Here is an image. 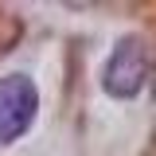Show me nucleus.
Wrapping results in <instances>:
<instances>
[{
	"label": "nucleus",
	"mask_w": 156,
	"mask_h": 156,
	"mask_svg": "<svg viewBox=\"0 0 156 156\" xmlns=\"http://www.w3.org/2000/svg\"><path fill=\"white\" fill-rule=\"evenodd\" d=\"M148 74V51L136 35H125L113 47V55L105 58V70H101V86L109 98H136Z\"/></svg>",
	"instance_id": "1"
},
{
	"label": "nucleus",
	"mask_w": 156,
	"mask_h": 156,
	"mask_svg": "<svg viewBox=\"0 0 156 156\" xmlns=\"http://www.w3.org/2000/svg\"><path fill=\"white\" fill-rule=\"evenodd\" d=\"M39 109V90L27 74H8L0 78V140H20L31 129Z\"/></svg>",
	"instance_id": "2"
}]
</instances>
